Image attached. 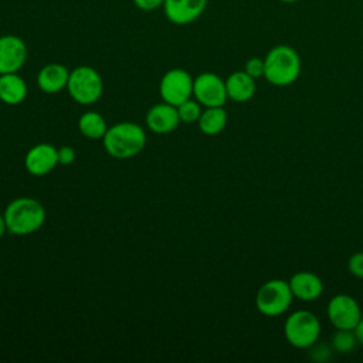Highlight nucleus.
I'll return each mask as SVG.
<instances>
[{"label": "nucleus", "instance_id": "cd10ccee", "mask_svg": "<svg viewBox=\"0 0 363 363\" xmlns=\"http://www.w3.org/2000/svg\"><path fill=\"white\" fill-rule=\"evenodd\" d=\"M278 1H281V3H296L299 0H278Z\"/></svg>", "mask_w": 363, "mask_h": 363}, {"label": "nucleus", "instance_id": "bb28decb", "mask_svg": "<svg viewBox=\"0 0 363 363\" xmlns=\"http://www.w3.org/2000/svg\"><path fill=\"white\" fill-rule=\"evenodd\" d=\"M7 231V225H6V220L4 216L0 214V238L4 235V233Z\"/></svg>", "mask_w": 363, "mask_h": 363}, {"label": "nucleus", "instance_id": "2eb2a0df", "mask_svg": "<svg viewBox=\"0 0 363 363\" xmlns=\"http://www.w3.org/2000/svg\"><path fill=\"white\" fill-rule=\"evenodd\" d=\"M69 71L60 62L44 65L37 74V85L45 94H58L67 88Z\"/></svg>", "mask_w": 363, "mask_h": 363}, {"label": "nucleus", "instance_id": "9d476101", "mask_svg": "<svg viewBox=\"0 0 363 363\" xmlns=\"http://www.w3.org/2000/svg\"><path fill=\"white\" fill-rule=\"evenodd\" d=\"M27 57L28 50L21 37L14 34L0 35V74L18 72Z\"/></svg>", "mask_w": 363, "mask_h": 363}, {"label": "nucleus", "instance_id": "423d86ee", "mask_svg": "<svg viewBox=\"0 0 363 363\" xmlns=\"http://www.w3.org/2000/svg\"><path fill=\"white\" fill-rule=\"evenodd\" d=\"M294 299L289 282L269 279L264 282L255 295V306L265 316H278L288 311Z\"/></svg>", "mask_w": 363, "mask_h": 363}, {"label": "nucleus", "instance_id": "dca6fc26", "mask_svg": "<svg viewBox=\"0 0 363 363\" xmlns=\"http://www.w3.org/2000/svg\"><path fill=\"white\" fill-rule=\"evenodd\" d=\"M225 89L228 99L234 102H247L254 96L257 85L255 79L242 69L235 71L227 77Z\"/></svg>", "mask_w": 363, "mask_h": 363}, {"label": "nucleus", "instance_id": "ddd939ff", "mask_svg": "<svg viewBox=\"0 0 363 363\" xmlns=\"http://www.w3.org/2000/svg\"><path fill=\"white\" fill-rule=\"evenodd\" d=\"M145 121L147 128L157 135L170 133L180 123L177 106L167 104L164 101L162 104H156L150 106L149 111L146 112Z\"/></svg>", "mask_w": 363, "mask_h": 363}, {"label": "nucleus", "instance_id": "5701e85b", "mask_svg": "<svg viewBox=\"0 0 363 363\" xmlns=\"http://www.w3.org/2000/svg\"><path fill=\"white\" fill-rule=\"evenodd\" d=\"M349 272L356 278H363V252H354L347 261Z\"/></svg>", "mask_w": 363, "mask_h": 363}, {"label": "nucleus", "instance_id": "393cba45", "mask_svg": "<svg viewBox=\"0 0 363 363\" xmlns=\"http://www.w3.org/2000/svg\"><path fill=\"white\" fill-rule=\"evenodd\" d=\"M133 4L142 11H153L163 7L164 0H132Z\"/></svg>", "mask_w": 363, "mask_h": 363}, {"label": "nucleus", "instance_id": "4be33fe9", "mask_svg": "<svg viewBox=\"0 0 363 363\" xmlns=\"http://www.w3.org/2000/svg\"><path fill=\"white\" fill-rule=\"evenodd\" d=\"M244 71L251 75L254 79L264 77V58L259 57H252L250 60H247Z\"/></svg>", "mask_w": 363, "mask_h": 363}, {"label": "nucleus", "instance_id": "4468645a", "mask_svg": "<svg viewBox=\"0 0 363 363\" xmlns=\"http://www.w3.org/2000/svg\"><path fill=\"white\" fill-rule=\"evenodd\" d=\"M294 298H298L305 302L318 299L323 292L322 279L309 271H299L291 277L288 281Z\"/></svg>", "mask_w": 363, "mask_h": 363}, {"label": "nucleus", "instance_id": "a211bd4d", "mask_svg": "<svg viewBox=\"0 0 363 363\" xmlns=\"http://www.w3.org/2000/svg\"><path fill=\"white\" fill-rule=\"evenodd\" d=\"M197 123H199V129L204 135L216 136L220 132H223L227 125V112H225L224 106L206 108L201 112Z\"/></svg>", "mask_w": 363, "mask_h": 363}, {"label": "nucleus", "instance_id": "f03ea898", "mask_svg": "<svg viewBox=\"0 0 363 363\" xmlns=\"http://www.w3.org/2000/svg\"><path fill=\"white\" fill-rule=\"evenodd\" d=\"M301 57L295 48L279 44L264 57V78L275 86H288L301 75Z\"/></svg>", "mask_w": 363, "mask_h": 363}, {"label": "nucleus", "instance_id": "f3484780", "mask_svg": "<svg viewBox=\"0 0 363 363\" xmlns=\"http://www.w3.org/2000/svg\"><path fill=\"white\" fill-rule=\"evenodd\" d=\"M27 84L18 72L0 74V101L6 105H20L27 96Z\"/></svg>", "mask_w": 363, "mask_h": 363}, {"label": "nucleus", "instance_id": "b1692460", "mask_svg": "<svg viewBox=\"0 0 363 363\" xmlns=\"http://www.w3.org/2000/svg\"><path fill=\"white\" fill-rule=\"evenodd\" d=\"M75 160V150L71 146H62L58 149V163L62 166L72 164Z\"/></svg>", "mask_w": 363, "mask_h": 363}, {"label": "nucleus", "instance_id": "f8f14e48", "mask_svg": "<svg viewBox=\"0 0 363 363\" xmlns=\"http://www.w3.org/2000/svg\"><path fill=\"white\" fill-rule=\"evenodd\" d=\"M208 0H164L166 18L176 26H186L201 17Z\"/></svg>", "mask_w": 363, "mask_h": 363}, {"label": "nucleus", "instance_id": "412c9836", "mask_svg": "<svg viewBox=\"0 0 363 363\" xmlns=\"http://www.w3.org/2000/svg\"><path fill=\"white\" fill-rule=\"evenodd\" d=\"M177 112H179L180 122L194 123L199 121L203 111H201V105L196 99L190 98L177 106Z\"/></svg>", "mask_w": 363, "mask_h": 363}, {"label": "nucleus", "instance_id": "a878e982", "mask_svg": "<svg viewBox=\"0 0 363 363\" xmlns=\"http://www.w3.org/2000/svg\"><path fill=\"white\" fill-rule=\"evenodd\" d=\"M354 330V335H356V339H357V343H360L363 346V315L359 320V323L356 325V328L353 329Z\"/></svg>", "mask_w": 363, "mask_h": 363}, {"label": "nucleus", "instance_id": "1a4fd4ad", "mask_svg": "<svg viewBox=\"0 0 363 363\" xmlns=\"http://www.w3.org/2000/svg\"><path fill=\"white\" fill-rule=\"evenodd\" d=\"M328 318L336 329L353 330L362 318V309L357 301L347 294L332 296L328 303Z\"/></svg>", "mask_w": 363, "mask_h": 363}, {"label": "nucleus", "instance_id": "9b49d317", "mask_svg": "<svg viewBox=\"0 0 363 363\" xmlns=\"http://www.w3.org/2000/svg\"><path fill=\"white\" fill-rule=\"evenodd\" d=\"M58 163V149L50 143L34 145L24 157V167L33 176H45Z\"/></svg>", "mask_w": 363, "mask_h": 363}, {"label": "nucleus", "instance_id": "7ed1b4c3", "mask_svg": "<svg viewBox=\"0 0 363 363\" xmlns=\"http://www.w3.org/2000/svg\"><path fill=\"white\" fill-rule=\"evenodd\" d=\"M102 143L109 156L115 159H130L143 150L146 133L135 122H119L108 128Z\"/></svg>", "mask_w": 363, "mask_h": 363}, {"label": "nucleus", "instance_id": "39448f33", "mask_svg": "<svg viewBox=\"0 0 363 363\" xmlns=\"http://www.w3.org/2000/svg\"><path fill=\"white\" fill-rule=\"evenodd\" d=\"M67 91L79 105H91L102 96L104 81L95 68L79 65L69 71Z\"/></svg>", "mask_w": 363, "mask_h": 363}, {"label": "nucleus", "instance_id": "6e6552de", "mask_svg": "<svg viewBox=\"0 0 363 363\" xmlns=\"http://www.w3.org/2000/svg\"><path fill=\"white\" fill-rule=\"evenodd\" d=\"M193 96L206 108L224 106L228 99L225 81L214 72H201L193 79Z\"/></svg>", "mask_w": 363, "mask_h": 363}, {"label": "nucleus", "instance_id": "20e7f679", "mask_svg": "<svg viewBox=\"0 0 363 363\" xmlns=\"http://www.w3.org/2000/svg\"><path fill=\"white\" fill-rule=\"evenodd\" d=\"M284 335L294 347L308 349L313 346L320 336V322L311 311H295L284 323Z\"/></svg>", "mask_w": 363, "mask_h": 363}, {"label": "nucleus", "instance_id": "0eeeda50", "mask_svg": "<svg viewBox=\"0 0 363 363\" xmlns=\"http://www.w3.org/2000/svg\"><path fill=\"white\" fill-rule=\"evenodd\" d=\"M193 79L183 68L169 69L159 82L160 98L167 104L179 106L193 96Z\"/></svg>", "mask_w": 363, "mask_h": 363}, {"label": "nucleus", "instance_id": "6ab92c4d", "mask_svg": "<svg viewBox=\"0 0 363 363\" xmlns=\"http://www.w3.org/2000/svg\"><path fill=\"white\" fill-rule=\"evenodd\" d=\"M78 129L81 132L82 136L88 138V139H101L105 136L106 130H108V125L105 118L95 112V111H88L85 113H82L78 119Z\"/></svg>", "mask_w": 363, "mask_h": 363}, {"label": "nucleus", "instance_id": "aec40b11", "mask_svg": "<svg viewBox=\"0 0 363 363\" xmlns=\"http://www.w3.org/2000/svg\"><path fill=\"white\" fill-rule=\"evenodd\" d=\"M356 343H357V339H356L354 330H349V329H337L332 337L333 349L342 353H349L350 350H353Z\"/></svg>", "mask_w": 363, "mask_h": 363}, {"label": "nucleus", "instance_id": "f257e3e1", "mask_svg": "<svg viewBox=\"0 0 363 363\" xmlns=\"http://www.w3.org/2000/svg\"><path fill=\"white\" fill-rule=\"evenodd\" d=\"M3 216L9 233L14 235H28L43 227L45 208L33 197H17L6 206Z\"/></svg>", "mask_w": 363, "mask_h": 363}]
</instances>
